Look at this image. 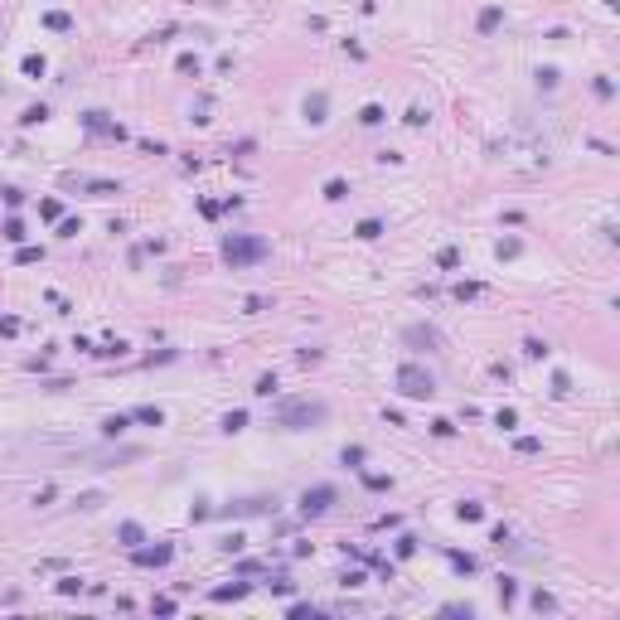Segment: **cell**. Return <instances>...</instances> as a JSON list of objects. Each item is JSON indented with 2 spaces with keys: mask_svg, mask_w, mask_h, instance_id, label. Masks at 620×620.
<instances>
[{
  "mask_svg": "<svg viewBox=\"0 0 620 620\" xmlns=\"http://www.w3.org/2000/svg\"><path fill=\"white\" fill-rule=\"evenodd\" d=\"M398 393H403V398H431L436 383H431V373H426L421 364H403V369H398Z\"/></svg>",
  "mask_w": 620,
  "mask_h": 620,
  "instance_id": "1",
  "label": "cell"
},
{
  "mask_svg": "<svg viewBox=\"0 0 620 620\" xmlns=\"http://www.w3.org/2000/svg\"><path fill=\"white\" fill-rule=\"evenodd\" d=\"M223 257H228L233 267H247V262H262V257H267V242H262V238H228Z\"/></svg>",
  "mask_w": 620,
  "mask_h": 620,
  "instance_id": "2",
  "label": "cell"
},
{
  "mask_svg": "<svg viewBox=\"0 0 620 620\" xmlns=\"http://www.w3.org/2000/svg\"><path fill=\"white\" fill-rule=\"evenodd\" d=\"M320 417H325V408L310 403V398H301V403H281V408H277V421H281V426H310V421H320Z\"/></svg>",
  "mask_w": 620,
  "mask_h": 620,
  "instance_id": "3",
  "label": "cell"
},
{
  "mask_svg": "<svg viewBox=\"0 0 620 620\" xmlns=\"http://www.w3.org/2000/svg\"><path fill=\"white\" fill-rule=\"evenodd\" d=\"M170 557H175V548H170V543H160V548H141V552H136V562H141V567H160V562H170Z\"/></svg>",
  "mask_w": 620,
  "mask_h": 620,
  "instance_id": "4",
  "label": "cell"
},
{
  "mask_svg": "<svg viewBox=\"0 0 620 620\" xmlns=\"http://www.w3.org/2000/svg\"><path fill=\"white\" fill-rule=\"evenodd\" d=\"M330 499H334V490L325 485V490H315V495H306V504H301V509H306V514H325V509H330Z\"/></svg>",
  "mask_w": 620,
  "mask_h": 620,
  "instance_id": "5",
  "label": "cell"
},
{
  "mask_svg": "<svg viewBox=\"0 0 620 620\" xmlns=\"http://www.w3.org/2000/svg\"><path fill=\"white\" fill-rule=\"evenodd\" d=\"M378 233H383V223H378V218H369V223H359V238H378Z\"/></svg>",
  "mask_w": 620,
  "mask_h": 620,
  "instance_id": "6",
  "label": "cell"
},
{
  "mask_svg": "<svg viewBox=\"0 0 620 620\" xmlns=\"http://www.w3.org/2000/svg\"><path fill=\"white\" fill-rule=\"evenodd\" d=\"M121 543H141V528L136 523H121Z\"/></svg>",
  "mask_w": 620,
  "mask_h": 620,
  "instance_id": "7",
  "label": "cell"
}]
</instances>
